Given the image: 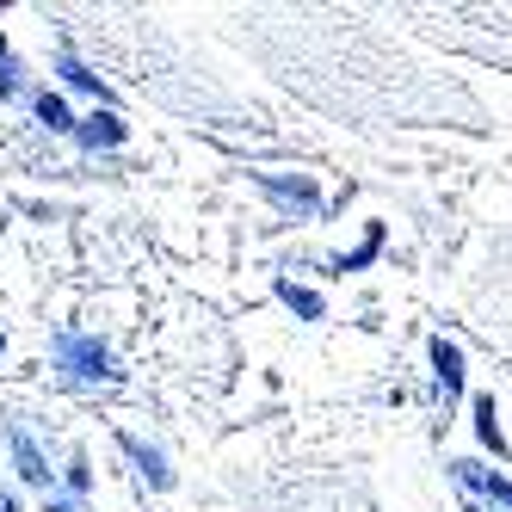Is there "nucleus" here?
I'll return each mask as SVG.
<instances>
[{"instance_id":"4","label":"nucleus","mask_w":512,"mask_h":512,"mask_svg":"<svg viewBox=\"0 0 512 512\" xmlns=\"http://www.w3.org/2000/svg\"><path fill=\"white\" fill-rule=\"evenodd\" d=\"M38 118H44L50 130H68V105H62L56 93H44V99H38Z\"/></svg>"},{"instance_id":"3","label":"nucleus","mask_w":512,"mask_h":512,"mask_svg":"<svg viewBox=\"0 0 512 512\" xmlns=\"http://www.w3.org/2000/svg\"><path fill=\"white\" fill-rule=\"evenodd\" d=\"M432 364H438V383H445V395H457V389H463V358H457V346L438 340V346H432Z\"/></svg>"},{"instance_id":"1","label":"nucleus","mask_w":512,"mask_h":512,"mask_svg":"<svg viewBox=\"0 0 512 512\" xmlns=\"http://www.w3.org/2000/svg\"><path fill=\"white\" fill-rule=\"evenodd\" d=\"M457 482H463V488L494 494L500 506H512V482H506V475H494V469H482V463H457Z\"/></svg>"},{"instance_id":"5","label":"nucleus","mask_w":512,"mask_h":512,"mask_svg":"<svg viewBox=\"0 0 512 512\" xmlns=\"http://www.w3.org/2000/svg\"><path fill=\"white\" fill-rule=\"evenodd\" d=\"M118 118H87V142H118Z\"/></svg>"},{"instance_id":"2","label":"nucleus","mask_w":512,"mask_h":512,"mask_svg":"<svg viewBox=\"0 0 512 512\" xmlns=\"http://www.w3.org/2000/svg\"><path fill=\"white\" fill-rule=\"evenodd\" d=\"M475 432L494 457H506V438H500V420H494V395H475Z\"/></svg>"}]
</instances>
